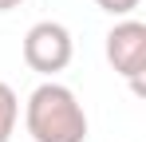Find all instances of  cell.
I'll return each instance as SVG.
<instances>
[{"mask_svg":"<svg viewBox=\"0 0 146 142\" xmlns=\"http://www.w3.org/2000/svg\"><path fill=\"white\" fill-rule=\"evenodd\" d=\"M107 63L130 79V87L142 95V71H146V24L142 20H119L107 32Z\"/></svg>","mask_w":146,"mask_h":142,"instance_id":"obj_3","label":"cell"},{"mask_svg":"<svg viewBox=\"0 0 146 142\" xmlns=\"http://www.w3.org/2000/svg\"><path fill=\"white\" fill-rule=\"evenodd\" d=\"M95 4L103 8V12H111V16H130L142 0H95Z\"/></svg>","mask_w":146,"mask_h":142,"instance_id":"obj_5","label":"cell"},{"mask_svg":"<svg viewBox=\"0 0 146 142\" xmlns=\"http://www.w3.org/2000/svg\"><path fill=\"white\" fill-rule=\"evenodd\" d=\"M24 126L32 142H87V111L63 83H40L24 103Z\"/></svg>","mask_w":146,"mask_h":142,"instance_id":"obj_1","label":"cell"},{"mask_svg":"<svg viewBox=\"0 0 146 142\" xmlns=\"http://www.w3.org/2000/svg\"><path fill=\"white\" fill-rule=\"evenodd\" d=\"M16 122H20V99L8 83H0V142L16 134Z\"/></svg>","mask_w":146,"mask_h":142,"instance_id":"obj_4","label":"cell"},{"mask_svg":"<svg viewBox=\"0 0 146 142\" xmlns=\"http://www.w3.org/2000/svg\"><path fill=\"white\" fill-rule=\"evenodd\" d=\"M24 0H0V12H12V8H20Z\"/></svg>","mask_w":146,"mask_h":142,"instance_id":"obj_6","label":"cell"},{"mask_svg":"<svg viewBox=\"0 0 146 142\" xmlns=\"http://www.w3.org/2000/svg\"><path fill=\"white\" fill-rule=\"evenodd\" d=\"M75 44H71V32L63 28L59 20H40L28 28L24 36V63L40 75H55L71 63Z\"/></svg>","mask_w":146,"mask_h":142,"instance_id":"obj_2","label":"cell"}]
</instances>
